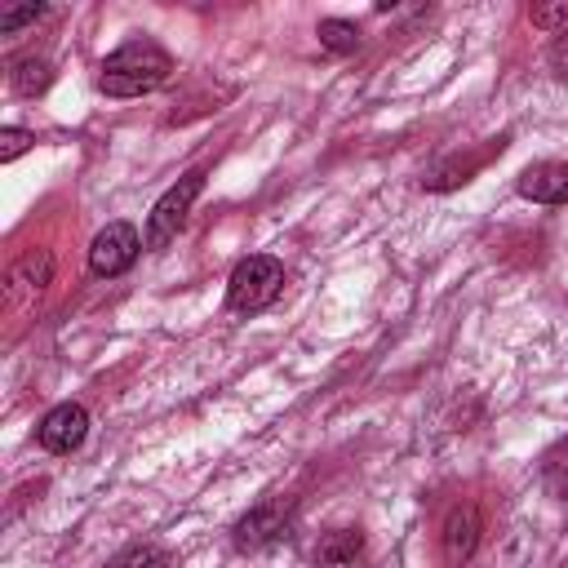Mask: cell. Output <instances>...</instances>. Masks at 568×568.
Instances as JSON below:
<instances>
[{
  "instance_id": "cell-1",
  "label": "cell",
  "mask_w": 568,
  "mask_h": 568,
  "mask_svg": "<svg viewBox=\"0 0 568 568\" xmlns=\"http://www.w3.org/2000/svg\"><path fill=\"white\" fill-rule=\"evenodd\" d=\"M169 71H173V58H169L160 44H151V40H129V44H120V49L102 62L98 89H102L106 98H142V93L160 89V84L169 80Z\"/></svg>"
},
{
  "instance_id": "cell-2",
  "label": "cell",
  "mask_w": 568,
  "mask_h": 568,
  "mask_svg": "<svg viewBox=\"0 0 568 568\" xmlns=\"http://www.w3.org/2000/svg\"><path fill=\"white\" fill-rule=\"evenodd\" d=\"M280 288H284V266L271 253H253L231 271L226 306L240 315H253V311H266L280 297Z\"/></svg>"
},
{
  "instance_id": "cell-3",
  "label": "cell",
  "mask_w": 568,
  "mask_h": 568,
  "mask_svg": "<svg viewBox=\"0 0 568 568\" xmlns=\"http://www.w3.org/2000/svg\"><path fill=\"white\" fill-rule=\"evenodd\" d=\"M200 191H204V173L191 169L186 178H178V182L155 200V209H151V217H146V248H164V244L178 235V226L186 222V209L195 204Z\"/></svg>"
},
{
  "instance_id": "cell-4",
  "label": "cell",
  "mask_w": 568,
  "mask_h": 568,
  "mask_svg": "<svg viewBox=\"0 0 568 568\" xmlns=\"http://www.w3.org/2000/svg\"><path fill=\"white\" fill-rule=\"evenodd\" d=\"M293 528V497H266L257 501L240 524H235V546L240 550H262Z\"/></svg>"
},
{
  "instance_id": "cell-5",
  "label": "cell",
  "mask_w": 568,
  "mask_h": 568,
  "mask_svg": "<svg viewBox=\"0 0 568 568\" xmlns=\"http://www.w3.org/2000/svg\"><path fill=\"white\" fill-rule=\"evenodd\" d=\"M142 253V240L129 222H106L89 244V271L93 275H124Z\"/></svg>"
},
{
  "instance_id": "cell-6",
  "label": "cell",
  "mask_w": 568,
  "mask_h": 568,
  "mask_svg": "<svg viewBox=\"0 0 568 568\" xmlns=\"http://www.w3.org/2000/svg\"><path fill=\"white\" fill-rule=\"evenodd\" d=\"M84 435H89V413L80 404H71V399L58 404V408H49L40 417V426H36V439L49 453H75L84 444Z\"/></svg>"
},
{
  "instance_id": "cell-7",
  "label": "cell",
  "mask_w": 568,
  "mask_h": 568,
  "mask_svg": "<svg viewBox=\"0 0 568 568\" xmlns=\"http://www.w3.org/2000/svg\"><path fill=\"white\" fill-rule=\"evenodd\" d=\"M519 195L537 204H564L568 200V164L564 160H541L519 173Z\"/></svg>"
},
{
  "instance_id": "cell-8",
  "label": "cell",
  "mask_w": 568,
  "mask_h": 568,
  "mask_svg": "<svg viewBox=\"0 0 568 568\" xmlns=\"http://www.w3.org/2000/svg\"><path fill=\"white\" fill-rule=\"evenodd\" d=\"M359 559H364V532H355V528H337V532L320 537V546L311 555L315 568H359Z\"/></svg>"
},
{
  "instance_id": "cell-9",
  "label": "cell",
  "mask_w": 568,
  "mask_h": 568,
  "mask_svg": "<svg viewBox=\"0 0 568 568\" xmlns=\"http://www.w3.org/2000/svg\"><path fill=\"white\" fill-rule=\"evenodd\" d=\"M475 541H479V515H475V506H457L444 519V550H448V559L462 564L475 550Z\"/></svg>"
},
{
  "instance_id": "cell-10",
  "label": "cell",
  "mask_w": 568,
  "mask_h": 568,
  "mask_svg": "<svg viewBox=\"0 0 568 568\" xmlns=\"http://www.w3.org/2000/svg\"><path fill=\"white\" fill-rule=\"evenodd\" d=\"M49 84H53V67H49V58L27 53V58H18V62H13V89H18L22 98L44 93Z\"/></svg>"
},
{
  "instance_id": "cell-11",
  "label": "cell",
  "mask_w": 568,
  "mask_h": 568,
  "mask_svg": "<svg viewBox=\"0 0 568 568\" xmlns=\"http://www.w3.org/2000/svg\"><path fill=\"white\" fill-rule=\"evenodd\" d=\"M315 36H320V44L333 49V53H355V49H359V27L346 22V18H324Z\"/></svg>"
},
{
  "instance_id": "cell-12",
  "label": "cell",
  "mask_w": 568,
  "mask_h": 568,
  "mask_svg": "<svg viewBox=\"0 0 568 568\" xmlns=\"http://www.w3.org/2000/svg\"><path fill=\"white\" fill-rule=\"evenodd\" d=\"M115 568H173V555L160 546H133L115 559Z\"/></svg>"
},
{
  "instance_id": "cell-13",
  "label": "cell",
  "mask_w": 568,
  "mask_h": 568,
  "mask_svg": "<svg viewBox=\"0 0 568 568\" xmlns=\"http://www.w3.org/2000/svg\"><path fill=\"white\" fill-rule=\"evenodd\" d=\"M44 13H49L44 4H18V9H4V13H0V36H13L18 27H27V22L44 18Z\"/></svg>"
},
{
  "instance_id": "cell-14",
  "label": "cell",
  "mask_w": 568,
  "mask_h": 568,
  "mask_svg": "<svg viewBox=\"0 0 568 568\" xmlns=\"http://www.w3.org/2000/svg\"><path fill=\"white\" fill-rule=\"evenodd\" d=\"M31 142H36V133H31V129H0V160H4V164H9V160H18Z\"/></svg>"
},
{
  "instance_id": "cell-15",
  "label": "cell",
  "mask_w": 568,
  "mask_h": 568,
  "mask_svg": "<svg viewBox=\"0 0 568 568\" xmlns=\"http://www.w3.org/2000/svg\"><path fill=\"white\" fill-rule=\"evenodd\" d=\"M550 62L555 67H568V27L555 31V44H550Z\"/></svg>"
},
{
  "instance_id": "cell-16",
  "label": "cell",
  "mask_w": 568,
  "mask_h": 568,
  "mask_svg": "<svg viewBox=\"0 0 568 568\" xmlns=\"http://www.w3.org/2000/svg\"><path fill=\"white\" fill-rule=\"evenodd\" d=\"M532 18H537V22H559V18H564V9H537Z\"/></svg>"
}]
</instances>
